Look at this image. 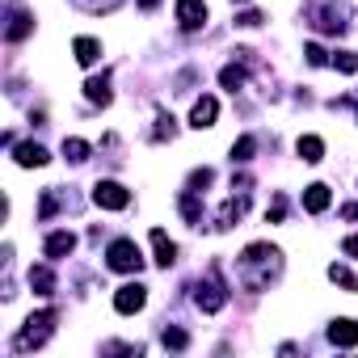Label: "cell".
<instances>
[{
    "label": "cell",
    "instance_id": "5b68a950",
    "mask_svg": "<svg viewBox=\"0 0 358 358\" xmlns=\"http://www.w3.org/2000/svg\"><path fill=\"white\" fill-rule=\"evenodd\" d=\"M148 303V291L139 287V282H127V287H118V295H114V308L122 312V316H131V312H139Z\"/></svg>",
    "mask_w": 358,
    "mask_h": 358
},
{
    "label": "cell",
    "instance_id": "9c48e42d",
    "mask_svg": "<svg viewBox=\"0 0 358 358\" xmlns=\"http://www.w3.org/2000/svg\"><path fill=\"white\" fill-rule=\"evenodd\" d=\"M85 97L93 101V106H110V72H101V76H89L85 80Z\"/></svg>",
    "mask_w": 358,
    "mask_h": 358
},
{
    "label": "cell",
    "instance_id": "6da1fadb",
    "mask_svg": "<svg viewBox=\"0 0 358 358\" xmlns=\"http://www.w3.org/2000/svg\"><path fill=\"white\" fill-rule=\"evenodd\" d=\"M51 324H55V312H38V316H30V320H26V329L13 337V350H17V354L38 350V345L51 337Z\"/></svg>",
    "mask_w": 358,
    "mask_h": 358
},
{
    "label": "cell",
    "instance_id": "44dd1931",
    "mask_svg": "<svg viewBox=\"0 0 358 358\" xmlns=\"http://www.w3.org/2000/svg\"><path fill=\"white\" fill-rule=\"evenodd\" d=\"M64 156H68L72 164H80V160H89V143H85V139H64Z\"/></svg>",
    "mask_w": 358,
    "mask_h": 358
},
{
    "label": "cell",
    "instance_id": "cb8c5ba5",
    "mask_svg": "<svg viewBox=\"0 0 358 358\" xmlns=\"http://www.w3.org/2000/svg\"><path fill=\"white\" fill-rule=\"evenodd\" d=\"M329 278H333L337 287H345V291H358V278H354L345 266H329Z\"/></svg>",
    "mask_w": 358,
    "mask_h": 358
},
{
    "label": "cell",
    "instance_id": "4316f807",
    "mask_svg": "<svg viewBox=\"0 0 358 358\" xmlns=\"http://www.w3.org/2000/svg\"><path fill=\"white\" fill-rule=\"evenodd\" d=\"M182 215H186L190 224H199V220H203V207H199V199H194V190H190V194H182Z\"/></svg>",
    "mask_w": 358,
    "mask_h": 358
},
{
    "label": "cell",
    "instance_id": "4dcf8cb0",
    "mask_svg": "<svg viewBox=\"0 0 358 358\" xmlns=\"http://www.w3.org/2000/svg\"><path fill=\"white\" fill-rule=\"evenodd\" d=\"M236 26L253 30V26H262V13H257V9H249V13H241V17H236Z\"/></svg>",
    "mask_w": 358,
    "mask_h": 358
},
{
    "label": "cell",
    "instance_id": "83f0119b",
    "mask_svg": "<svg viewBox=\"0 0 358 358\" xmlns=\"http://www.w3.org/2000/svg\"><path fill=\"white\" fill-rule=\"evenodd\" d=\"M55 211H59V199H55V194L47 190V194H43V203H38V220H51Z\"/></svg>",
    "mask_w": 358,
    "mask_h": 358
},
{
    "label": "cell",
    "instance_id": "e575fe53",
    "mask_svg": "<svg viewBox=\"0 0 358 358\" xmlns=\"http://www.w3.org/2000/svg\"><path fill=\"white\" fill-rule=\"evenodd\" d=\"M139 5H143V9H156V5H160V0H139Z\"/></svg>",
    "mask_w": 358,
    "mask_h": 358
},
{
    "label": "cell",
    "instance_id": "2e32d148",
    "mask_svg": "<svg viewBox=\"0 0 358 358\" xmlns=\"http://www.w3.org/2000/svg\"><path fill=\"white\" fill-rule=\"evenodd\" d=\"M30 30H34V17H30V13H13V17H9V30H5V34H9V43H22V38H26Z\"/></svg>",
    "mask_w": 358,
    "mask_h": 358
},
{
    "label": "cell",
    "instance_id": "f546056e",
    "mask_svg": "<svg viewBox=\"0 0 358 358\" xmlns=\"http://www.w3.org/2000/svg\"><path fill=\"white\" fill-rule=\"evenodd\" d=\"M282 215H287V203H282V199H274V203H270V211H266V220H270V224H282Z\"/></svg>",
    "mask_w": 358,
    "mask_h": 358
},
{
    "label": "cell",
    "instance_id": "7c38bea8",
    "mask_svg": "<svg viewBox=\"0 0 358 358\" xmlns=\"http://www.w3.org/2000/svg\"><path fill=\"white\" fill-rule=\"evenodd\" d=\"M152 245H156V266H164V270H169V266L177 262V245H173L160 228H152Z\"/></svg>",
    "mask_w": 358,
    "mask_h": 358
},
{
    "label": "cell",
    "instance_id": "ffe728a7",
    "mask_svg": "<svg viewBox=\"0 0 358 358\" xmlns=\"http://www.w3.org/2000/svg\"><path fill=\"white\" fill-rule=\"evenodd\" d=\"M173 135H177V122H173V114H156L152 139H173Z\"/></svg>",
    "mask_w": 358,
    "mask_h": 358
},
{
    "label": "cell",
    "instance_id": "d6986e66",
    "mask_svg": "<svg viewBox=\"0 0 358 358\" xmlns=\"http://www.w3.org/2000/svg\"><path fill=\"white\" fill-rule=\"evenodd\" d=\"M220 85H224V89H232V93H236V89H245V68H241V64H228V68L220 72Z\"/></svg>",
    "mask_w": 358,
    "mask_h": 358
},
{
    "label": "cell",
    "instance_id": "3957f363",
    "mask_svg": "<svg viewBox=\"0 0 358 358\" xmlns=\"http://www.w3.org/2000/svg\"><path fill=\"white\" fill-rule=\"evenodd\" d=\"M194 303H199L203 312H220V308L228 303V287L220 282V270H215V266H211V274L194 287Z\"/></svg>",
    "mask_w": 358,
    "mask_h": 358
},
{
    "label": "cell",
    "instance_id": "836d02e7",
    "mask_svg": "<svg viewBox=\"0 0 358 358\" xmlns=\"http://www.w3.org/2000/svg\"><path fill=\"white\" fill-rule=\"evenodd\" d=\"M341 220H358V203H350V207H341Z\"/></svg>",
    "mask_w": 358,
    "mask_h": 358
},
{
    "label": "cell",
    "instance_id": "52a82bcc",
    "mask_svg": "<svg viewBox=\"0 0 358 358\" xmlns=\"http://www.w3.org/2000/svg\"><path fill=\"white\" fill-rule=\"evenodd\" d=\"M215 114H220V101H215V97H199L194 110H190V127L207 131V127H215Z\"/></svg>",
    "mask_w": 358,
    "mask_h": 358
},
{
    "label": "cell",
    "instance_id": "4fadbf2b",
    "mask_svg": "<svg viewBox=\"0 0 358 358\" xmlns=\"http://www.w3.org/2000/svg\"><path fill=\"white\" fill-rule=\"evenodd\" d=\"M72 51H76V64H85V68H93V64L101 59V43H97V38H76Z\"/></svg>",
    "mask_w": 358,
    "mask_h": 358
},
{
    "label": "cell",
    "instance_id": "8fae6325",
    "mask_svg": "<svg viewBox=\"0 0 358 358\" xmlns=\"http://www.w3.org/2000/svg\"><path fill=\"white\" fill-rule=\"evenodd\" d=\"M47 160H51V156H47L43 143H22V148H17V164H22V169H43Z\"/></svg>",
    "mask_w": 358,
    "mask_h": 358
},
{
    "label": "cell",
    "instance_id": "d590c367",
    "mask_svg": "<svg viewBox=\"0 0 358 358\" xmlns=\"http://www.w3.org/2000/svg\"><path fill=\"white\" fill-rule=\"evenodd\" d=\"M232 5H245V0H232Z\"/></svg>",
    "mask_w": 358,
    "mask_h": 358
},
{
    "label": "cell",
    "instance_id": "8992f818",
    "mask_svg": "<svg viewBox=\"0 0 358 358\" xmlns=\"http://www.w3.org/2000/svg\"><path fill=\"white\" fill-rule=\"evenodd\" d=\"M177 22H182V30H199L207 22V5L203 0H177Z\"/></svg>",
    "mask_w": 358,
    "mask_h": 358
},
{
    "label": "cell",
    "instance_id": "1f68e13d",
    "mask_svg": "<svg viewBox=\"0 0 358 358\" xmlns=\"http://www.w3.org/2000/svg\"><path fill=\"white\" fill-rule=\"evenodd\" d=\"M303 55H308V64H312V68H320V64H329V55H324V51H320L316 43H312V47H308Z\"/></svg>",
    "mask_w": 358,
    "mask_h": 358
},
{
    "label": "cell",
    "instance_id": "d4e9b609",
    "mask_svg": "<svg viewBox=\"0 0 358 358\" xmlns=\"http://www.w3.org/2000/svg\"><path fill=\"white\" fill-rule=\"evenodd\" d=\"M76 5H80L85 13H114L122 0H76Z\"/></svg>",
    "mask_w": 358,
    "mask_h": 358
},
{
    "label": "cell",
    "instance_id": "7a4b0ae2",
    "mask_svg": "<svg viewBox=\"0 0 358 358\" xmlns=\"http://www.w3.org/2000/svg\"><path fill=\"white\" fill-rule=\"evenodd\" d=\"M106 266L118 270V274H139L143 270V253H139L135 241H114L110 253H106Z\"/></svg>",
    "mask_w": 358,
    "mask_h": 358
},
{
    "label": "cell",
    "instance_id": "ba28073f",
    "mask_svg": "<svg viewBox=\"0 0 358 358\" xmlns=\"http://www.w3.org/2000/svg\"><path fill=\"white\" fill-rule=\"evenodd\" d=\"M329 341L333 345H358V320H350V316L333 320L329 324Z\"/></svg>",
    "mask_w": 358,
    "mask_h": 358
},
{
    "label": "cell",
    "instance_id": "30bf717a",
    "mask_svg": "<svg viewBox=\"0 0 358 358\" xmlns=\"http://www.w3.org/2000/svg\"><path fill=\"white\" fill-rule=\"evenodd\" d=\"M329 203H333V194H329V186H324V182H316V186H308V190H303V211L320 215V211H329Z\"/></svg>",
    "mask_w": 358,
    "mask_h": 358
},
{
    "label": "cell",
    "instance_id": "603a6c76",
    "mask_svg": "<svg viewBox=\"0 0 358 358\" xmlns=\"http://www.w3.org/2000/svg\"><path fill=\"white\" fill-rule=\"evenodd\" d=\"M160 341H164L169 350H186V345H190V333H186V329H164Z\"/></svg>",
    "mask_w": 358,
    "mask_h": 358
},
{
    "label": "cell",
    "instance_id": "e0dca14e",
    "mask_svg": "<svg viewBox=\"0 0 358 358\" xmlns=\"http://www.w3.org/2000/svg\"><path fill=\"white\" fill-rule=\"evenodd\" d=\"M299 156H303L308 164H320V160H324V143H320L316 135H303V139H299Z\"/></svg>",
    "mask_w": 358,
    "mask_h": 358
},
{
    "label": "cell",
    "instance_id": "484cf974",
    "mask_svg": "<svg viewBox=\"0 0 358 358\" xmlns=\"http://www.w3.org/2000/svg\"><path fill=\"white\" fill-rule=\"evenodd\" d=\"M211 182H215V173H211V169H194V173H190V190H194V194H203Z\"/></svg>",
    "mask_w": 358,
    "mask_h": 358
},
{
    "label": "cell",
    "instance_id": "ac0fdd59",
    "mask_svg": "<svg viewBox=\"0 0 358 358\" xmlns=\"http://www.w3.org/2000/svg\"><path fill=\"white\" fill-rule=\"evenodd\" d=\"M30 287H34L38 295H51V291H55V274H51L47 266H34V270H30Z\"/></svg>",
    "mask_w": 358,
    "mask_h": 358
},
{
    "label": "cell",
    "instance_id": "f1b7e54d",
    "mask_svg": "<svg viewBox=\"0 0 358 358\" xmlns=\"http://www.w3.org/2000/svg\"><path fill=\"white\" fill-rule=\"evenodd\" d=\"M333 64H337L341 72H358V55H354V51H337V55H333Z\"/></svg>",
    "mask_w": 358,
    "mask_h": 358
},
{
    "label": "cell",
    "instance_id": "5bb4252c",
    "mask_svg": "<svg viewBox=\"0 0 358 358\" xmlns=\"http://www.w3.org/2000/svg\"><path fill=\"white\" fill-rule=\"evenodd\" d=\"M245 207H249V194H232L228 203H224V211H220V228H232V224H241V215H245Z\"/></svg>",
    "mask_w": 358,
    "mask_h": 358
},
{
    "label": "cell",
    "instance_id": "9a60e30c",
    "mask_svg": "<svg viewBox=\"0 0 358 358\" xmlns=\"http://www.w3.org/2000/svg\"><path fill=\"white\" fill-rule=\"evenodd\" d=\"M76 249V236L72 232H55V236H47V257H68Z\"/></svg>",
    "mask_w": 358,
    "mask_h": 358
},
{
    "label": "cell",
    "instance_id": "d6a6232c",
    "mask_svg": "<svg viewBox=\"0 0 358 358\" xmlns=\"http://www.w3.org/2000/svg\"><path fill=\"white\" fill-rule=\"evenodd\" d=\"M341 249H345V257H358V236H350V241H345Z\"/></svg>",
    "mask_w": 358,
    "mask_h": 358
},
{
    "label": "cell",
    "instance_id": "7402d4cb",
    "mask_svg": "<svg viewBox=\"0 0 358 358\" xmlns=\"http://www.w3.org/2000/svg\"><path fill=\"white\" fill-rule=\"evenodd\" d=\"M253 152H257V139H253V135H245V139H236V143H232V160H236V164H245Z\"/></svg>",
    "mask_w": 358,
    "mask_h": 358
},
{
    "label": "cell",
    "instance_id": "277c9868",
    "mask_svg": "<svg viewBox=\"0 0 358 358\" xmlns=\"http://www.w3.org/2000/svg\"><path fill=\"white\" fill-rule=\"evenodd\" d=\"M93 203L106 207V211H122V207L131 203V190L118 186V182H97V186H93Z\"/></svg>",
    "mask_w": 358,
    "mask_h": 358
}]
</instances>
